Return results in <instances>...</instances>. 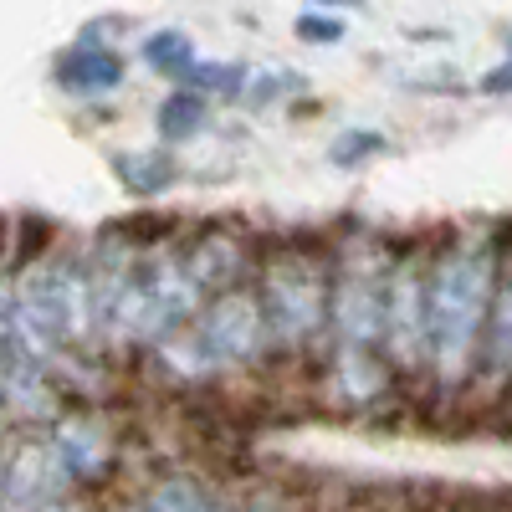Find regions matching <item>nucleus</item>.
<instances>
[{"instance_id":"nucleus-11","label":"nucleus","mask_w":512,"mask_h":512,"mask_svg":"<svg viewBox=\"0 0 512 512\" xmlns=\"http://www.w3.org/2000/svg\"><path fill=\"white\" fill-rule=\"evenodd\" d=\"M390 384V359L369 349H333V395L349 405H369Z\"/></svg>"},{"instance_id":"nucleus-17","label":"nucleus","mask_w":512,"mask_h":512,"mask_svg":"<svg viewBox=\"0 0 512 512\" xmlns=\"http://www.w3.org/2000/svg\"><path fill=\"white\" fill-rule=\"evenodd\" d=\"M487 364L512 374V256L502 267V292H497V308H492V328H487Z\"/></svg>"},{"instance_id":"nucleus-15","label":"nucleus","mask_w":512,"mask_h":512,"mask_svg":"<svg viewBox=\"0 0 512 512\" xmlns=\"http://www.w3.org/2000/svg\"><path fill=\"white\" fill-rule=\"evenodd\" d=\"M205 507H210V497H205L200 482H190V477H159L154 487H144V497L128 512H205Z\"/></svg>"},{"instance_id":"nucleus-10","label":"nucleus","mask_w":512,"mask_h":512,"mask_svg":"<svg viewBox=\"0 0 512 512\" xmlns=\"http://www.w3.org/2000/svg\"><path fill=\"white\" fill-rule=\"evenodd\" d=\"M180 251H185V267H190L195 287L205 292V303H210V297H221V292H231V287H246V282H241V277H246V246H241V236L200 231V236L185 241Z\"/></svg>"},{"instance_id":"nucleus-16","label":"nucleus","mask_w":512,"mask_h":512,"mask_svg":"<svg viewBox=\"0 0 512 512\" xmlns=\"http://www.w3.org/2000/svg\"><path fill=\"white\" fill-rule=\"evenodd\" d=\"M180 88H190V93H200V98H246L251 77H246V67H241V62L200 57V62H195V72L180 82Z\"/></svg>"},{"instance_id":"nucleus-22","label":"nucleus","mask_w":512,"mask_h":512,"mask_svg":"<svg viewBox=\"0 0 512 512\" xmlns=\"http://www.w3.org/2000/svg\"><path fill=\"white\" fill-rule=\"evenodd\" d=\"M241 512H272V507H241Z\"/></svg>"},{"instance_id":"nucleus-2","label":"nucleus","mask_w":512,"mask_h":512,"mask_svg":"<svg viewBox=\"0 0 512 512\" xmlns=\"http://www.w3.org/2000/svg\"><path fill=\"white\" fill-rule=\"evenodd\" d=\"M256 292H262L277 354H308L323 344L328 313H333V267L323 256L297 251V246L267 256L262 277H256Z\"/></svg>"},{"instance_id":"nucleus-4","label":"nucleus","mask_w":512,"mask_h":512,"mask_svg":"<svg viewBox=\"0 0 512 512\" xmlns=\"http://www.w3.org/2000/svg\"><path fill=\"white\" fill-rule=\"evenodd\" d=\"M195 344L205 354L210 369H246L272 349V328H267V308L256 287H231L221 297H210L195 318Z\"/></svg>"},{"instance_id":"nucleus-13","label":"nucleus","mask_w":512,"mask_h":512,"mask_svg":"<svg viewBox=\"0 0 512 512\" xmlns=\"http://www.w3.org/2000/svg\"><path fill=\"white\" fill-rule=\"evenodd\" d=\"M210 128V98H200V93H190V88H175L159 108H154V134H159V144H190V139H200Z\"/></svg>"},{"instance_id":"nucleus-1","label":"nucleus","mask_w":512,"mask_h":512,"mask_svg":"<svg viewBox=\"0 0 512 512\" xmlns=\"http://www.w3.org/2000/svg\"><path fill=\"white\" fill-rule=\"evenodd\" d=\"M431 374L456 390L487 364V328L502 292V262L492 236H461L431 256Z\"/></svg>"},{"instance_id":"nucleus-12","label":"nucleus","mask_w":512,"mask_h":512,"mask_svg":"<svg viewBox=\"0 0 512 512\" xmlns=\"http://www.w3.org/2000/svg\"><path fill=\"white\" fill-rule=\"evenodd\" d=\"M113 180L134 200H154L180 180V164L169 149H123V154H113Z\"/></svg>"},{"instance_id":"nucleus-18","label":"nucleus","mask_w":512,"mask_h":512,"mask_svg":"<svg viewBox=\"0 0 512 512\" xmlns=\"http://www.w3.org/2000/svg\"><path fill=\"white\" fill-rule=\"evenodd\" d=\"M384 149H390V139H384L379 128H344V134L328 144V159L338 169H354V164H364L369 154H384Z\"/></svg>"},{"instance_id":"nucleus-7","label":"nucleus","mask_w":512,"mask_h":512,"mask_svg":"<svg viewBox=\"0 0 512 512\" xmlns=\"http://www.w3.org/2000/svg\"><path fill=\"white\" fill-rule=\"evenodd\" d=\"M0 400H6L11 425H31V431H47V425H57L67 415L52 374L31 359H21L16 349H0Z\"/></svg>"},{"instance_id":"nucleus-20","label":"nucleus","mask_w":512,"mask_h":512,"mask_svg":"<svg viewBox=\"0 0 512 512\" xmlns=\"http://www.w3.org/2000/svg\"><path fill=\"white\" fill-rule=\"evenodd\" d=\"M477 88H482V93H492V98H502V93H512V57H507L502 67H492V72H487V77L477 82Z\"/></svg>"},{"instance_id":"nucleus-8","label":"nucleus","mask_w":512,"mask_h":512,"mask_svg":"<svg viewBox=\"0 0 512 512\" xmlns=\"http://www.w3.org/2000/svg\"><path fill=\"white\" fill-rule=\"evenodd\" d=\"M123 52H113L108 41L98 36V26H88L72 47L57 57L52 77H57V88L72 93V98H108L123 88Z\"/></svg>"},{"instance_id":"nucleus-6","label":"nucleus","mask_w":512,"mask_h":512,"mask_svg":"<svg viewBox=\"0 0 512 512\" xmlns=\"http://www.w3.org/2000/svg\"><path fill=\"white\" fill-rule=\"evenodd\" d=\"M0 497H6V512H47L72 502V482L47 436H11L6 461H0Z\"/></svg>"},{"instance_id":"nucleus-5","label":"nucleus","mask_w":512,"mask_h":512,"mask_svg":"<svg viewBox=\"0 0 512 512\" xmlns=\"http://www.w3.org/2000/svg\"><path fill=\"white\" fill-rule=\"evenodd\" d=\"M425 262H395L390 267V303H384V359L395 369H425L431 364V287H425Z\"/></svg>"},{"instance_id":"nucleus-9","label":"nucleus","mask_w":512,"mask_h":512,"mask_svg":"<svg viewBox=\"0 0 512 512\" xmlns=\"http://www.w3.org/2000/svg\"><path fill=\"white\" fill-rule=\"evenodd\" d=\"M47 446H52V456L62 461V472H67V482L72 487H98L108 472H113V446H108V436L98 431V420H88V415H62L57 425H47Z\"/></svg>"},{"instance_id":"nucleus-14","label":"nucleus","mask_w":512,"mask_h":512,"mask_svg":"<svg viewBox=\"0 0 512 512\" xmlns=\"http://www.w3.org/2000/svg\"><path fill=\"white\" fill-rule=\"evenodd\" d=\"M144 62H149L159 77H169V82H185L200 57H195V41H190L180 26H164V31L144 36Z\"/></svg>"},{"instance_id":"nucleus-3","label":"nucleus","mask_w":512,"mask_h":512,"mask_svg":"<svg viewBox=\"0 0 512 512\" xmlns=\"http://www.w3.org/2000/svg\"><path fill=\"white\" fill-rule=\"evenodd\" d=\"M390 256L369 241H354L333 262V313L328 338L333 349H369L384 354V303H390Z\"/></svg>"},{"instance_id":"nucleus-19","label":"nucleus","mask_w":512,"mask_h":512,"mask_svg":"<svg viewBox=\"0 0 512 512\" xmlns=\"http://www.w3.org/2000/svg\"><path fill=\"white\" fill-rule=\"evenodd\" d=\"M292 36L308 41V47H338V41L349 36V26H344V16H333V11H297Z\"/></svg>"},{"instance_id":"nucleus-21","label":"nucleus","mask_w":512,"mask_h":512,"mask_svg":"<svg viewBox=\"0 0 512 512\" xmlns=\"http://www.w3.org/2000/svg\"><path fill=\"white\" fill-rule=\"evenodd\" d=\"M205 512H236V507H231V502H210Z\"/></svg>"}]
</instances>
